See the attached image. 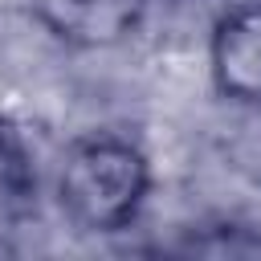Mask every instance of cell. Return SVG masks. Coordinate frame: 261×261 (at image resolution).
Returning a JSON list of instances; mask_svg holds the SVG:
<instances>
[{"label": "cell", "mask_w": 261, "mask_h": 261, "mask_svg": "<svg viewBox=\"0 0 261 261\" xmlns=\"http://www.w3.org/2000/svg\"><path fill=\"white\" fill-rule=\"evenodd\" d=\"M33 12L73 49H110L139 29L147 0H33Z\"/></svg>", "instance_id": "obj_3"}, {"label": "cell", "mask_w": 261, "mask_h": 261, "mask_svg": "<svg viewBox=\"0 0 261 261\" xmlns=\"http://www.w3.org/2000/svg\"><path fill=\"white\" fill-rule=\"evenodd\" d=\"M37 200V171H33V155L20 139V130H12L0 118V224L20 220ZM4 232V228H0Z\"/></svg>", "instance_id": "obj_4"}, {"label": "cell", "mask_w": 261, "mask_h": 261, "mask_svg": "<svg viewBox=\"0 0 261 261\" xmlns=\"http://www.w3.org/2000/svg\"><path fill=\"white\" fill-rule=\"evenodd\" d=\"M151 179V159L135 139L94 130L65 147L53 175V200L77 232L106 237L139 220Z\"/></svg>", "instance_id": "obj_1"}, {"label": "cell", "mask_w": 261, "mask_h": 261, "mask_svg": "<svg viewBox=\"0 0 261 261\" xmlns=\"http://www.w3.org/2000/svg\"><path fill=\"white\" fill-rule=\"evenodd\" d=\"M208 73L220 98L261 102V0H228L208 37Z\"/></svg>", "instance_id": "obj_2"}]
</instances>
